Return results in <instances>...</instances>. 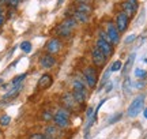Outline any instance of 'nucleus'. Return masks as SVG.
<instances>
[{
  "label": "nucleus",
  "instance_id": "obj_1",
  "mask_svg": "<svg viewBox=\"0 0 147 139\" xmlns=\"http://www.w3.org/2000/svg\"><path fill=\"white\" fill-rule=\"evenodd\" d=\"M69 117H71V112L67 108H59L56 113L53 115V124L57 128H67L69 126Z\"/></svg>",
  "mask_w": 147,
  "mask_h": 139
},
{
  "label": "nucleus",
  "instance_id": "obj_2",
  "mask_svg": "<svg viewBox=\"0 0 147 139\" xmlns=\"http://www.w3.org/2000/svg\"><path fill=\"white\" fill-rule=\"evenodd\" d=\"M76 26H78V22L72 16H69L67 19H64L61 23H59V26L56 27V34L59 37H69Z\"/></svg>",
  "mask_w": 147,
  "mask_h": 139
},
{
  "label": "nucleus",
  "instance_id": "obj_3",
  "mask_svg": "<svg viewBox=\"0 0 147 139\" xmlns=\"http://www.w3.org/2000/svg\"><path fill=\"white\" fill-rule=\"evenodd\" d=\"M144 100H146V96H144V94H139V96L131 102V105L128 107V109H127V116H128V117H136L138 115L143 111Z\"/></svg>",
  "mask_w": 147,
  "mask_h": 139
},
{
  "label": "nucleus",
  "instance_id": "obj_4",
  "mask_svg": "<svg viewBox=\"0 0 147 139\" xmlns=\"http://www.w3.org/2000/svg\"><path fill=\"white\" fill-rule=\"evenodd\" d=\"M83 80L86 82V86L90 89H94L97 85V80H98V71L95 67L89 65L83 70Z\"/></svg>",
  "mask_w": 147,
  "mask_h": 139
},
{
  "label": "nucleus",
  "instance_id": "obj_5",
  "mask_svg": "<svg viewBox=\"0 0 147 139\" xmlns=\"http://www.w3.org/2000/svg\"><path fill=\"white\" fill-rule=\"evenodd\" d=\"M106 34H108V37H109V41L110 44L115 47V45H117L119 44V41H120V32L117 30V27H116L115 22H106Z\"/></svg>",
  "mask_w": 147,
  "mask_h": 139
},
{
  "label": "nucleus",
  "instance_id": "obj_6",
  "mask_svg": "<svg viewBox=\"0 0 147 139\" xmlns=\"http://www.w3.org/2000/svg\"><path fill=\"white\" fill-rule=\"evenodd\" d=\"M121 8H123V12L127 14V16L131 19L132 16H135V14L138 12L139 1L138 0H124L121 3Z\"/></svg>",
  "mask_w": 147,
  "mask_h": 139
},
{
  "label": "nucleus",
  "instance_id": "obj_7",
  "mask_svg": "<svg viewBox=\"0 0 147 139\" xmlns=\"http://www.w3.org/2000/svg\"><path fill=\"white\" fill-rule=\"evenodd\" d=\"M95 48L100 49L101 52L105 55L106 59H109L110 56L113 55V51H115L113 45H112L109 41H106V40H102V38H98V40H97V43H95Z\"/></svg>",
  "mask_w": 147,
  "mask_h": 139
},
{
  "label": "nucleus",
  "instance_id": "obj_8",
  "mask_svg": "<svg viewBox=\"0 0 147 139\" xmlns=\"http://www.w3.org/2000/svg\"><path fill=\"white\" fill-rule=\"evenodd\" d=\"M115 25H116L117 30H119L120 33L125 32L127 29H128V26H129V18L127 16V14H124V12L121 11V12H119V14L116 15Z\"/></svg>",
  "mask_w": 147,
  "mask_h": 139
},
{
  "label": "nucleus",
  "instance_id": "obj_9",
  "mask_svg": "<svg viewBox=\"0 0 147 139\" xmlns=\"http://www.w3.org/2000/svg\"><path fill=\"white\" fill-rule=\"evenodd\" d=\"M91 60H93V63H94V65L97 68H102L106 63L105 55L102 53L98 48H95V47L91 49Z\"/></svg>",
  "mask_w": 147,
  "mask_h": 139
},
{
  "label": "nucleus",
  "instance_id": "obj_10",
  "mask_svg": "<svg viewBox=\"0 0 147 139\" xmlns=\"http://www.w3.org/2000/svg\"><path fill=\"white\" fill-rule=\"evenodd\" d=\"M61 47H63L61 41H60L59 38L55 37V38H51V40L47 43V45H45V51H47V53H49V55H55L61 49Z\"/></svg>",
  "mask_w": 147,
  "mask_h": 139
},
{
  "label": "nucleus",
  "instance_id": "obj_11",
  "mask_svg": "<svg viewBox=\"0 0 147 139\" xmlns=\"http://www.w3.org/2000/svg\"><path fill=\"white\" fill-rule=\"evenodd\" d=\"M53 85V76L51 74H42L40 76V79L37 82V89L38 90H45L48 87H51Z\"/></svg>",
  "mask_w": 147,
  "mask_h": 139
},
{
  "label": "nucleus",
  "instance_id": "obj_12",
  "mask_svg": "<svg viewBox=\"0 0 147 139\" xmlns=\"http://www.w3.org/2000/svg\"><path fill=\"white\" fill-rule=\"evenodd\" d=\"M61 102H63L64 108H67L68 111L75 109V108L79 105L78 102H76V100H75V97H74L72 93H65V94H63V97H61Z\"/></svg>",
  "mask_w": 147,
  "mask_h": 139
},
{
  "label": "nucleus",
  "instance_id": "obj_13",
  "mask_svg": "<svg viewBox=\"0 0 147 139\" xmlns=\"http://www.w3.org/2000/svg\"><path fill=\"white\" fill-rule=\"evenodd\" d=\"M55 64H56V57H55L53 55L45 53L44 56H41V59H40V65H41L42 68H45V70L53 68Z\"/></svg>",
  "mask_w": 147,
  "mask_h": 139
},
{
  "label": "nucleus",
  "instance_id": "obj_14",
  "mask_svg": "<svg viewBox=\"0 0 147 139\" xmlns=\"http://www.w3.org/2000/svg\"><path fill=\"white\" fill-rule=\"evenodd\" d=\"M22 89H23V85H22V83L18 86H12V89H10V90L3 96V101H10V100L16 98V97L19 96V93L22 91Z\"/></svg>",
  "mask_w": 147,
  "mask_h": 139
},
{
  "label": "nucleus",
  "instance_id": "obj_15",
  "mask_svg": "<svg viewBox=\"0 0 147 139\" xmlns=\"http://www.w3.org/2000/svg\"><path fill=\"white\" fill-rule=\"evenodd\" d=\"M72 90L87 93V89H86V85H84V80L80 79V78H75V79L72 80Z\"/></svg>",
  "mask_w": 147,
  "mask_h": 139
},
{
  "label": "nucleus",
  "instance_id": "obj_16",
  "mask_svg": "<svg viewBox=\"0 0 147 139\" xmlns=\"http://www.w3.org/2000/svg\"><path fill=\"white\" fill-rule=\"evenodd\" d=\"M72 18L78 23H87L89 22V15H86L83 12H80L78 10H74V14H72Z\"/></svg>",
  "mask_w": 147,
  "mask_h": 139
},
{
  "label": "nucleus",
  "instance_id": "obj_17",
  "mask_svg": "<svg viewBox=\"0 0 147 139\" xmlns=\"http://www.w3.org/2000/svg\"><path fill=\"white\" fill-rule=\"evenodd\" d=\"M135 56L136 55L135 53H131L129 56H128V59H127V61H125V64H124V67H123V74H127L129 70H131V67H132V64H134V61H135Z\"/></svg>",
  "mask_w": 147,
  "mask_h": 139
},
{
  "label": "nucleus",
  "instance_id": "obj_18",
  "mask_svg": "<svg viewBox=\"0 0 147 139\" xmlns=\"http://www.w3.org/2000/svg\"><path fill=\"white\" fill-rule=\"evenodd\" d=\"M72 94L75 97V100L78 104H83L86 101V98H87V93H83V91H75L72 90Z\"/></svg>",
  "mask_w": 147,
  "mask_h": 139
},
{
  "label": "nucleus",
  "instance_id": "obj_19",
  "mask_svg": "<svg viewBox=\"0 0 147 139\" xmlns=\"http://www.w3.org/2000/svg\"><path fill=\"white\" fill-rule=\"evenodd\" d=\"M45 135H49V136H52V138H56L59 135V128L56 126H48L47 128H45Z\"/></svg>",
  "mask_w": 147,
  "mask_h": 139
},
{
  "label": "nucleus",
  "instance_id": "obj_20",
  "mask_svg": "<svg viewBox=\"0 0 147 139\" xmlns=\"http://www.w3.org/2000/svg\"><path fill=\"white\" fill-rule=\"evenodd\" d=\"M75 10L80 11V12H83V14H86V15H90V12H91V7H90L89 4H86V3H80V4H78V7H76Z\"/></svg>",
  "mask_w": 147,
  "mask_h": 139
},
{
  "label": "nucleus",
  "instance_id": "obj_21",
  "mask_svg": "<svg viewBox=\"0 0 147 139\" xmlns=\"http://www.w3.org/2000/svg\"><path fill=\"white\" fill-rule=\"evenodd\" d=\"M26 76H27V74H26V72H25V74L18 75V76H15L14 79L11 80V83H10V85H11V86H18V85H21L22 82H23V80L26 79Z\"/></svg>",
  "mask_w": 147,
  "mask_h": 139
},
{
  "label": "nucleus",
  "instance_id": "obj_22",
  "mask_svg": "<svg viewBox=\"0 0 147 139\" xmlns=\"http://www.w3.org/2000/svg\"><path fill=\"white\" fill-rule=\"evenodd\" d=\"M10 123H11V117L7 115V113L0 115V127H7Z\"/></svg>",
  "mask_w": 147,
  "mask_h": 139
},
{
  "label": "nucleus",
  "instance_id": "obj_23",
  "mask_svg": "<svg viewBox=\"0 0 147 139\" xmlns=\"http://www.w3.org/2000/svg\"><path fill=\"white\" fill-rule=\"evenodd\" d=\"M41 119L42 121H45V123H49V121H53V115L51 111H44L41 113Z\"/></svg>",
  "mask_w": 147,
  "mask_h": 139
},
{
  "label": "nucleus",
  "instance_id": "obj_24",
  "mask_svg": "<svg viewBox=\"0 0 147 139\" xmlns=\"http://www.w3.org/2000/svg\"><path fill=\"white\" fill-rule=\"evenodd\" d=\"M32 43L30 41H23V43L21 44V49L25 52V53H30L32 52Z\"/></svg>",
  "mask_w": 147,
  "mask_h": 139
},
{
  "label": "nucleus",
  "instance_id": "obj_25",
  "mask_svg": "<svg viewBox=\"0 0 147 139\" xmlns=\"http://www.w3.org/2000/svg\"><path fill=\"white\" fill-rule=\"evenodd\" d=\"M121 68H123V63H121L120 60H116V61L112 63L110 71H112V72H117V71H121Z\"/></svg>",
  "mask_w": 147,
  "mask_h": 139
},
{
  "label": "nucleus",
  "instance_id": "obj_26",
  "mask_svg": "<svg viewBox=\"0 0 147 139\" xmlns=\"http://www.w3.org/2000/svg\"><path fill=\"white\" fill-rule=\"evenodd\" d=\"M131 79L129 78H127L125 80H124V85H123V89H124V93L125 94H129L131 93Z\"/></svg>",
  "mask_w": 147,
  "mask_h": 139
},
{
  "label": "nucleus",
  "instance_id": "obj_27",
  "mask_svg": "<svg viewBox=\"0 0 147 139\" xmlns=\"http://www.w3.org/2000/svg\"><path fill=\"white\" fill-rule=\"evenodd\" d=\"M135 76L139 78V79H144L147 76V71H144V70H142V68H136L135 70Z\"/></svg>",
  "mask_w": 147,
  "mask_h": 139
},
{
  "label": "nucleus",
  "instance_id": "obj_28",
  "mask_svg": "<svg viewBox=\"0 0 147 139\" xmlns=\"http://www.w3.org/2000/svg\"><path fill=\"white\" fill-rule=\"evenodd\" d=\"M19 3V0H1L0 4H7L8 7H16Z\"/></svg>",
  "mask_w": 147,
  "mask_h": 139
},
{
  "label": "nucleus",
  "instance_id": "obj_29",
  "mask_svg": "<svg viewBox=\"0 0 147 139\" xmlns=\"http://www.w3.org/2000/svg\"><path fill=\"white\" fill-rule=\"evenodd\" d=\"M121 116H123V113H117V115H113V116L109 119V124H113V123H116V121H119V120L121 119Z\"/></svg>",
  "mask_w": 147,
  "mask_h": 139
},
{
  "label": "nucleus",
  "instance_id": "obj_30",
  "mask_svg": "<svg viewBox=\"0 0 147 139\" xmlns=\"http://www.w3.org/2000/svg\"><path fill=\"white\" fill-rule=\"evenodd\" d=\"M29 139H44V134H40V132H36V134H32L29 136Z\"/></svg>",
  "mask_w": 147,
  "mask_h": 139
},
{
  "label": "nucleus",
  "instance_id": "obj_31",
  "mask_svg": "<svg viewBox=\"0 0 147 139\" xmlns=\"http://www.w3.org/2000/svg\"><path fill=\"white\" fill-rule=\"evenodd\" d=\"M4 22H5V16H4V11H1L0 12V27L4 25Z\"/></svg>",
  "mask_w": 147,
  "mask_h": 139
},
{
  "label": "nucleus",
  "instance_id": "obj_32",
  "mask_svg": "<svg viewBox=\"0 0 147 139\" xmlns=\"http://www.w3.org/2000/svg\"><path fill=\"white\" fill-rule=\"evenodd\" d=\"M135 38H136V36H135V34H131V36H128V37L125 38V44H129V43H132V41H134Z\"/></svg>",
  "mask_w": 147,
  "mask_h": 139
},
{
  "label": "nucleus",
  "instance_id": "obj_33",
  "mask_svg": "<svg viewBox=\"0 0 147 139\" xmlns=\"http://www.w3.org/2000/svg\"><path fill=\"white\" fill-rule=\"evenodd\" d=\"M112 89H113V83H112V82H109V83L106 85V87H105V93H110V91H112Z\"/></svg>",
  "mask_w": 147,
  "mask_h": 139
},
{
  "label": "nucleus",
  "instance_id": "obj_34",
  "mask_svg": "<svg viewBox=\"0 0 147 139\" xmlns=\"http://www.w3.org/2000/svg\"><path fill=\"white\" fill-rule=\"evenodd\" d=\"M86 115H87V117H91V116H93V108H87Z\"/></svg>",
  "mask_w": 147,
  "mask_h": 139
},
{
  "label": "nucleus",
  "instance_id": "obj_35",
  "mask_svg": "<svg viewBox=\"0 0 147 139\" xmlns=\"http://www.w3.org/2000/svg\"><path fill=\"white\" fill-rule=\"evenodd\" d=\"M5 105H7V101H3V100H1V101H0V108L5 107Z\"/></svg>",
  "mask_w": 147,
  "mask_h": 139
},
{
  "label": "nucleus",
  "instance_id": "obj_36",
  "mask_svg": "<svg viewBox=\"0 0 147 139\" xmlns=\"http://www.w3.org/2000/svg\"><path fill=\"white\" fill-rule=\"evenodd\" d=\"M44 139H55V138H52V136H49V135H45V134H44Z\"/></svg>",
  "mask_w": 147,
  "mask_h": 139
},
{
  "label": "nucleus",
  "instance_id": "obj_37",
  "mask_svg": "<svg viewBox=\"0 0 147 139\" xmlns=\"http://www.w3.org/2000/svg\"><path fill=\"white\" fill-rule=\"evenodd\" d=\"M143 115H144V117L147 119V108H146V109H143Z\"/></svg>",
  "mask_w": 147,
  "mask_h": 139
},
{
  "label": "nucleus",
  "instance_id": "obj_38",
  "mask_svg": "<svg viewBox=\"0 0 147 139\" xmlns=\"http://www.w3.org/2000/svg\"><path fill=\"white\" fill-rule=\"evenodd\" d=\"M63 1H64V0H59V1H57V4L60 5V4H61V3H63Z\"/></svg>",
  "mask_w": 147,
  "mask_h": 139
},
{
  "label": "nucleus",
  "instance_id": "obj_39",
  "mask_svg": "<svg viewBox=\"0 0 147 139\" xmlns=\"http://www.w3.org/2000/svg\"><path fill=\"white\" fill-rule=\"evenodd\" d=\"M0 85H3V78H0Z\"/></svg>",
  "mask_w": 147,
  "mask_h": 139
}]
</instances>
